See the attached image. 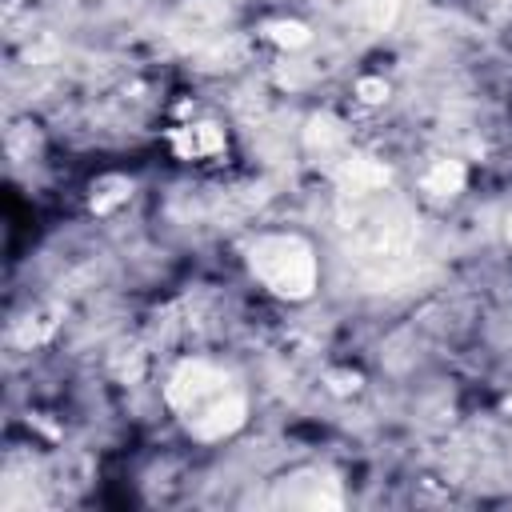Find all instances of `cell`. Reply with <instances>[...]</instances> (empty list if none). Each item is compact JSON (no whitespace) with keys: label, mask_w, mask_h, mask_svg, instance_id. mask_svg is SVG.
I'll use <instances>...</instances> for the list:
<instances>
[{"label":"cell","mask_w":512,"mask_h":512,"mask_svg":"<svg viewBox=\"0 0 512 512\" xmlns=\"http://www.w3.org/2000/svg\"><path fill=\"white\" fill-rule=\"evenodd\" d=\"M164 400L200 440H220L244 424V392L212 360H184L168 376Z\"/></svg>","instance_id":"obj_1"},{"label":"cell","mask_w":512,"mask_h":512,"mask_svg":"<svg viewBox=\"0 0 512 512\" xmlns=\"http://www.w3.org/2000/svg\"><path fill=\"white\" fill-rule=\"evenodd\" d=\"M248 268L280 300H304V296H312L316 276H320V264H316L312 244L300 240V236H292V232H272V236L252 240Z\"/></svg>","instance_id":"obj_2"},{"label":"cell","mask_w":512,"mask_h":512,"mask_svg":"<svg viewBox=\"0 0 512 512\" xmlns=\"http://www.w3.org/2000/svg\"><path fill=\"white\" fill-rule=\"evenodd\" d=\"M172 148H176L180 160H212L228 148V136L212 120H192V124H180L172 132Z\"/></svg>","instance_id":"obj_3"},{"label":"cell","mask_w":512,"mask_h":512,"mask_svg":"<svg viewBox=\"0 0 512 512\" xmlns=\"http://www.w3.org/2000/svg\"><path fill=\"white\" fill-rule=\"evenodd\" d=\"M264 36H268L272 44L288 48V52H296V48H304V44L312 40V32H308L300 20H276V24H268V28H264Z\"/></svg>","instance_id":"obj_4"},{"label":"cell","mask_w":512,"mask_h":512,"mask_svg":"<svg viewBox=\"0 0 512 512\" xmlns=\"http://www.w3.org/2000/svg\"><path fill=\"white\" fill-rule=\"evenodd\" d=\"M356 92H360V100H364V104H380V100L388 96V84H384V80H360V84H356Z\"/></svg>","instance_id":"obj_5"}]
</instances>
